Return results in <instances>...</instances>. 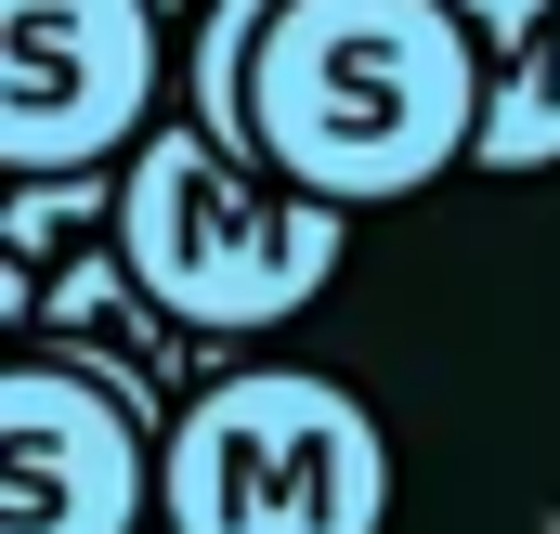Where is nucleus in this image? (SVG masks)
Listing matches in <instances>:
<instances>
[{"mask_svg":"<svg viewBox=\"0 0 560 534\" xmlns=\"http://www.w3.org/2000/svg\"><path fill=\"white\" fill-rule=\"evenodd\" d=\"M248 131L287 196H418L456 156H482V53L456 0H287L248 79Z\"/></svg>","mask_w":560,"mask_h":534,"instance_id":"obj_1","label":"nucleus"},{"mask_svg":"<svg viewBox=\"0 0 560 534\" xmlns=\"http://www.w3.org/2000/svg\"><path fill=\"white\" fill-rule=\"evenodd\" d=\"M118 262L170 326H287L339 274V209L261 183V156H222L196 118H156L118 170Z\"/></svg>","mask_w":560,"mask_h":534,"instance_id":"obj_2","label":"nucleus"},{"mask_svg":"<svg viewBox=\"0 0 560 534\" xmlns=\"http://www.w3.org/2000/svg\"><path fill=\"white\" fill-rule=\"evenodd\" d=\"M156 496H170V534H378L392 443L339 379L248 365L183 404Z\"/></svg>","mask_w":560,"mask_h":534,"instance_id":"obj_3","label":"nucleus"},{"mask_svg":"<svg viewBox=\"0 0 560 534\" xmlns=\"http://www.w3.org/2000/svg\"><path fill=\"white\" fill-rule=\"evenodd\" d=\"M156 131V0H0V170L92 183Z\"/></svg>","mask_w":560,"mask_h":534,"instance_id":"obj_4","label":"nucleus"},{"mask_svg":"<svg viewBox=\"0 0 560 534\" xmlns=\"http://www.w3.org/2000/svg\"><path fill=\"white\" fill-rule=\"evenodd\" d=\"M0 469H13L0 534H131V509H143V392L118 365L26 352L0 379Z\"/></svg>","mask_w":560,"mask_h":534,"instance_id":"obj_5","label":"nucleus"},{"mask_svg":"<svg viewBox=\"0 0 560 534\" xmlns=\"http://www.w3.org/2000/svg\"><path fill=\"white\" fill-rule=\"evenodd\" d=\"M482 53V170H548L560 156V0H456Z\"/></svg>","mask_w":560,"mask_h":534,"instance_id":"obj_6","label":"nucleus"},{"mask_svg":"<svg viewBox=\"0 0 560 534\" xmlns=\"http://www.w3.org/2000/svg\"><path fill=\"white\" fill-rule=\"evenodd\" d=\"M287 0H209L196 13V66H183V118L222 143V156H261L248 131V79H261V39H275Z\"/></svg>","mask_w":560,"mask_h":534,"instance_id":"obj_7","label":"nucleus"},{"mask_svg":"<svg viewBox=\"0 0 560 534\" xmlns=\"http://www.w3.org/2000/svg\"><path fill=\"white\" fill-rule=\"evenodd\" d=\"M79 222H105V170H92V183H13V209H0V248H13V274H26V300H39V262H52Z\"/></svg>","mask_w":560,"mask_h":534,"instance_id":"obj_8","label":"nucleus"},{"mask_svg":"<svg viewBox=\"0 0 560 534\" xmlns=\"http://www.w3.org/2000/svg\"><path fill=\"white\" fill-rule=\"evenodd\" d=\"M156 13H196V0H156Z\"/></svg>","mask_w":560,"mask_h":534,"instance_id":"obj_9","label":"nucleus"}]
</instances>
